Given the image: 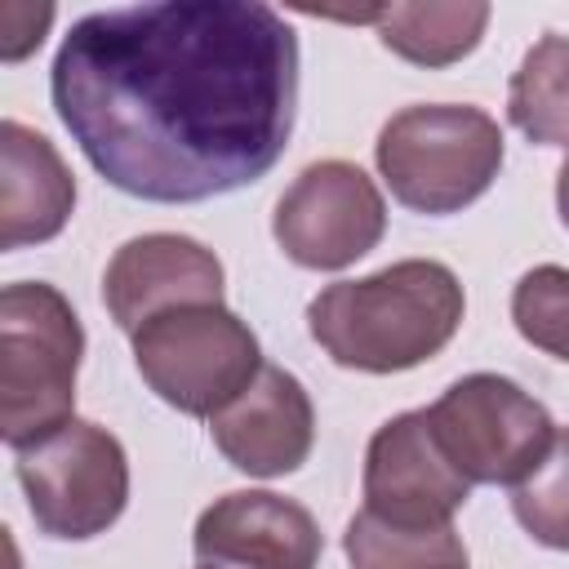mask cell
<instances>
[{
    "instance_id": "17",
    "label": "cell",
    "mask_w": 569,
    "mask_h": 569,
    "mask_svg": "<svg viewBox=\"0 0 569 569\" xmlns=\"http://www.w3.org/2000/svg\"><path fill=\"white\" fill-rule=\"evenodd\" d=\"M511 511L533 542L551 551H569V427L556 431L538 471L516 485Z\"/></svg>"
},
{
    "instance_id": "18",
    "label": "cell",
    "mask_w": 569,
    "mask_h": 569,
    "mask_svg": "<svg viewBox=\"0 0 569 569\" xmlns=\"http://www.w3.org/2000/svg\"><path fill=\"white\" fill-rule=\"evenodd\" d=\"M511 320L525 342L569 360V271L551 262L525 271L511 289Z\"/></svg>"
},
{
    "instance_id": "16",
    "label": "cell",
    "mask_w": 569,
    "mask_h": 569,
    "mask_svg": "<svg viewBox=\"0 0 569 569\" xmlns=\"http://www.w3.org/2000/svg\"><path fill=\"white\" fill-rule=\"evenodd\" d=\"M342 551L351 569H453L467 565V547L453 525L405 529L387 525L373 511H356L342 533Z\"/></svg>"
},
{
    "instance_id": "5",
    "label": "cell",
    "mask_w": 569,
    "mask_h": 569,
    "mask_svg": "<svg viewBox=\"0 0 569 569\" xmlns=\"http://www.w3.org/2000/svg\"><path fill=\"white\" fill-rule=\"evenodd\" d=\"M133 365L142 382L191 418L222 413L262 369L253 329L222 302L178 307L133 333Z\"/></svg>"
},
{
    "instance_id": "8",
    "label": "cell",
    "mask_w": 569,
    "mask_h": 569,
    "mask_svg": "<svg viewBox=\"0 0 569 569\" xmlns=\"http://www.w3.org/2000/svg\"><path fill=\"white\" fill-rule=\"evenodd\" d=\"M387 231V204L373 178L351 160L307 164L271 213V236L307 271H342Z\"/></svg>"
},
{
    "instance_id": "20",
    "label": "cell",
    "mask_w": 569,
    "mask_h": 569,
    "mask_svg": "<svg viewBox=\"0 0 569 569\" xmlns=\"http://www.w3.org/2000/svg\"><path fill=\"white\" fill-rule=\"evenodd\" d=\"M556 209H560V222L569 227V156H565V164L556 173Z\"/></svg>"
},
{
    "instance_id": "4",
    "label": "cell",
    "mask_w": 569,
    "mask_h": 569,
    "mask_svg": "<svg viewBox=\"0 0 569 569\" xmlns=\"http://www.w3.org/2000/svg\"><path fill=\"white\" fill-rule=\"evenodd\" d=\"M378 173L405 209L458 213L480 200L502 169V129L467 102H413L378 133Z\"/></svg>"
},
{
    "instance_id": "12",
    "label": "cell",
    "mask_w": 569,
    "mask_h": 569,
    "mask_svg": "<svg viewBox=\"0 0 569 569\" xmlns=\"http://www.w3.org/2000/svg\"><path fill=\"white\" fill-rule=\"evenodd\" d=\"M209 436L236 471L271 480L307 462L316 445V409L289 369L262 365L258 378L222 413L209 418Z\"/></svg>"
},
{
    "instance_id": "6",
    "label": "cell",
    "mask_w": 569,
    "mask_h": 569,
    "mask_svg": "<svg viewBox=\"0 0 569 569\" xmlns=\"http://www.w3.org/2000/svg\"><path fill=\"white\" fill-rule=\"evenodd\" d=\"M13 471L44 538H98L120 520L129 502L124 445L89 418H67L40 440L13 449Z\"/></svg>"
},
{
    "instance_id": "19",
    "label": "cell",
    "mask_w": 569,
    "mask_h": 569,
    "mask_svg": "<svg viewBox=\"0 0 569 569\" xmlns=\"http://www.w3.org/2000/svg\"><path fill=\"white\" fill-rule=\"evenodd\" d=\"M0 22H4L0 58L4 62H18L31 49H40V40H44V31L53 22V4H4L0 9Z\"/></svg>"
},
{
    "instance_id": "14",
    "label": "cell",
    "mask_w": 569,
    "mask_h": 569,
    "mask_svg": "<svg viewBox=\"0 0 569 569\" xmlns=\"http://www.w3.org/2000/svg\"><path fill=\"white\" fill-rule=\"evenodd\" d=\"M378 40L413 62V67H449L467 58L485 27H489V4L480 0H453V4H387L373 18Z\"/></svg>"
},
{
    "instance_id": "13",
    "label": "cell",
    "mask_w": 569,
    "mask_h": 569,
    "mask_svg": "<svg viewBox=\"0 0 569 569\" xmlns=\"http://www.w3.org/2000/svg\"><path fill=\"white\" fill-rule=\"evenodd\" d=\"M76 209V178L58 147L22 120L0 124V249L53 240Z\"/></svg>"
},
{
    "instance_id": "7",
    "label": "cell",
    "mask_w": 569,
    "mask_h": 569,
    "mask_svg": "<svg viewBox=\"0 0 569 569\" xmlns=\"http://www.w3.org/2000/svg\"><path fill=\"white\" fill-rule=\"evenodd\" d=\"M427 422L467 485H520L556 440L547 405L498 373L458 378L427 409Z\"/></svg>"
},
{
    "instance_id": "3",
    "label": "cell",
    "mask_w": 569,
    "mask_h": 569,
    "mask_svg": "<svg viewBox=\"0 0 569 569\" xmlns=\"http://www.w3.org/2000/svg\"><path fill=\"white\" fill-rule=\"evenodd\" d=\"M84 329L71 302L44 280H13L0 293V427L13 449L76 418Z\"/></svg>"
},
{
    "instance_id": "9",
    "label": "cell",
    "mask_w": 569,
    "mask_h": 569,
    "mask_svg": "<svg viewBox=\"0 0 569 569\" xmlns=\"http://www.w3.org/2000/svg\"><path fill=\"white\" fill-rule=\"evenodd\" d=\"M471 498V485L445 458L427 409L387 418L365 449V511L405 529H436Z\"/></svg>"
},
{
    "instance_id": "1",
    "label": "cell",
    "mask_w": 569,
    "mask_h": 569,
    "mask_svg": "<svg viewBox=\"0 0 569 569\" xmlns=\"http://www.w3.org/2000/svg\"><path fill=\"white\" fill-rule=\"evenodd\" d=\"M49 93L124 196L196 204L258 182L289 147L298 36L258 0H169L71 22Z\"/></svg>"
},
{
    "instance_id": "10",
    "label": "cell",
    "mask_w": 569,
    "mask_h": 569,
    "mask_svg": "<svg viewBox=\"0 0 569 569\" xmlns=\"http://www.w3.org/2000/svg\"><path fill=\"white\" fill-rule=\"evenodd\" d=\"M191 551L204 569H316L325 538L302 502L271 489H231L200 511Z\"/></svg>"
},
{
    "instance_id": "21",
    "label": "cell",
    "mask_w": 569,
    "mask_h": 569,
    "mask_svg": "<svg viewBox=\"0 0 569 569\" xmlns=\"http://www.w3.org/2000/svg\"><path fill=\"white\" fill-rule=\"evenodd\" d=\"M453 569H467V565H453Z\"/></svg>"
},
{
    "instance_id": "11",
    "label": "cell",
    "mask_w": 569,
    "mask_h": 569,
    "mask_svg": "<svg viewBox=\"0 0 569 569\" xmlns=\"http://www.w3.org/2000/svg\"><path fill=\"white\" fill-rule=\"evenodd\" d=\"M102 302L124 333H138L164 311L222 302V262L213 249L178 231L133 236L107 262Z\"/></svg>"
},
{
    "instance_id": "2",
    "label": "cell",
    "mask_w": 569,
    "mask_h": 569,
    "mask_svg": "<svg viewBox=\"0 0 569 569\" xmlns=\"http://www.w3.org/2000/svg\"><path fill=\"white\" fill-rule=\"evenodd\" d=\"M462 311V284L445 262L405 258L373 276L325 284L307 307V329L342 369L405 373L458 333Z\"/></svg>"
},
{
    "instance_id": "15",
    "label": "cell",
    "mask_w": 569,
    "mask_h": 569,
    "mask_svg": "<svg viewBox=\"0 0 569 569\" xmlns=\"http://www.w3.org/2000/svg\"><path fill=\"white\" fill-rule=\"evenodd\" d=\"M511 124L538 147H569V36L547 31L511 71Z\"/></svg>"
}]
</instances>
